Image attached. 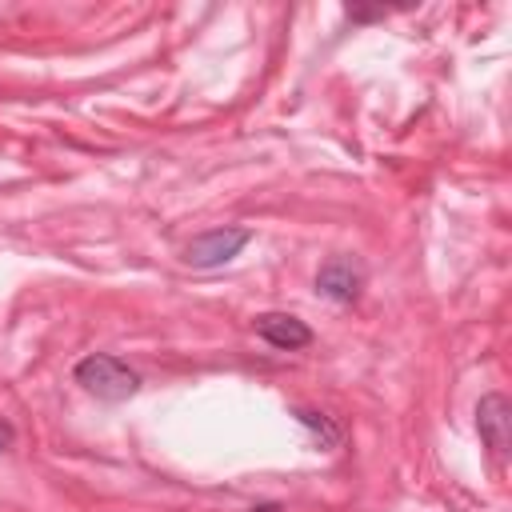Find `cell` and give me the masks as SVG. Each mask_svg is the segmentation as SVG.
Instances as JSON below:
<instances>
[{"label":"cell","instance_id":"obj_3","mask_svg":"<svg viewBox=\"0 0 512 512\" xmlns=\"http://www.w3.org/2000/svg\"><path fill=\"white\" fill-rule=\"evenodd\" d=\"M476 428H480V440L492 448V456H508V444H512V404H508L504 392L480 396Z\"/></svg>","mask_w":512,"mask_h":512},{"label":"cell","instance_id":"obj_5","mask_svg":"<svg viewBox=\"0 0 512 512\" xmlns=\"http://www.w3.org/2000/svg\"><path fill=\"white\" fill-rule=\"evenodd\" d=\"M256 332H260V340H268L280 352H296V348L312 344V328L304 320L288 316V312H264V316H256Z\"/></svg>","mask_w":512,"mask_h":512},{"label":"cell","instance_id":"obj_6","mask_svg":"<svg viewBox=\"0 0 512 512\" xmlns=\"http://www.w3.org/2000/svg\"><path fill=\"white\" fill-rule=\"evenodd\" d=\"M296 420L304 424V428H312L316 436H324V444H336L340 440V428L324 416V412H308V408H296Z\"/></svg>","mask_w":512,"mask_h":512},{"label":"cell","instance_id":"obj_8","mask_svg":"<svg viewBox=\"0 0 512 512\" xmlns=\"http://www.w3.org/2000/svg\"><path fill=\"white\" fill-rule=\"evenodd\" d=\"M12 436H16V432H12V424H4V420H0V452L12 444Z\"/></svg>","mask_w":512,"mask_h":512},{"label":"cell","instance_id":"obj_2","mask_svg":"<svg viewBox=\"0 0 512 512\" xmlns=\"http://www.w3.org/2000/svg\"><path fill=\"white\" fill-rule=\"evenodd\" d=\"M248 240H252L248 228H212V232L196 236V240L184 248V264H192V268H220V264H228Z\"/></svg>","mask_w":512,"mask_h":512},{"label":"cell","instance_id":"obj_4","mask_svg":"<svg viewBox=\"0 0 512 512\" xmlns=\"http://www.w3.org/2000/svg\"><path fill=\"white\" fill-rule=\"evenodd\" d=\"M316 288H320V296H328V300H336V304H352V300L360 296V288H364V268H360V260H352V256H332V260H324V268L316 272Z\"/></svg>","mask_w":512,"mask_h":512},{"label":"cell","instance_id":"obj_7","mask_svg":"<svg viewBox=\"0 0 512 512\" xmlns=\"http://www.w3.org/2000/svg\"><path fill=\"white\" fill-rule=\"evenodd\" d=\"M384 8H348V20H380Z\"/></svg>","mask_w":512,"mask_h":512},{"label":"cell","instance_id":"obj_1","mask_svg":"<svg viewBox=\"0 0 512 512\" xmlns=\"http://www.w3.org/2000/svg\"><path fill=\"white\" fill-rule=\"evenodd\" d=\"M76 384L96 396V400H108V404H120L128 396H136L140 388V376L120 360V356H108V352H92L76 364Z\"/></svg>","mask_w":512,"mask_h":512}]
</instances>
